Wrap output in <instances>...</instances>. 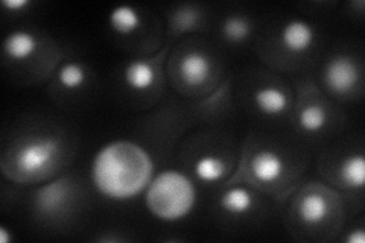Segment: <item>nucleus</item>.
I'll use <instances>...</instances> for the list:
<instances>
[{
  "label": "nucleus",
  "instance_id": "f257e3e1",
  "mask_svg": "<svg viewBox=\"0 0 365 243\" xmlns=\"http://www.w3.org/2000/svg\"><path fill=\"white\" fill-rule=\"evenodd\" d=\"M153 169V160L142 146L128 140H116L96 154L91 177L102 195L123 201L139 195L150 184Z\"/></svg>",
  "mask_w": 365,
  "mask_h": 243
},
{
  "label": "nucleus",
  "instance_id": "f03ea898",
  "mask_svg": "<svg viewBox=\"0 0 365 243\" xmlns=\"http://www.w3.org/2000/svg\"><path fill=\"white\" fill-rule=\"evenodd\" d=\"M195 187L187 177L175 170L162 172L146 190L150 212L163 221H178L190 213L195 204Z\"/></svg>",
  "mask_w": 365,
  "mask_h": 243
},
{
  "label": "nucleus",
  "instance_id": "7ed1b4c3",
  "mask_svg": "<svg viewBox=\"0 0 365 243\" xmlns=\"http://www.w3.org/2000/svg\"><path fill=\"white\" fill-rule=\"evenodd\" d=\"M56 152V143L49 138H38L20 149L17 166L21 172L34 173L48 167Z\"/></svg>",
  "mask_w": 365,
  "mask_h": 243
},
{
  "label": "nucleus",
  "instance_id": "20e7f679",
  "mask_svg": "<svg viewBox=\"0 0 365 243\" xmlns=\"http://www.w3.org/2000/svg\"><path fill=\"white\" fill-rule=\"evenodd\" d=\"M359 78V72L350 58L339 56L336 60L330 61L326 71V83L327 86L338 93H346V91L355 87Z\"/></svg>",
  "mask_w": 365,
  "mask_h": 243
},
{
  "label": "nucleus",
  "instance_id": "39448f33",
  "mask_svg": "<svg viewBox=\"0 0 365 243\" xmlns=\"http://www.w3.org/2000/svg\"><path fill=\"white\" fill-rule=\"evenodd\" d=\"M314 28L304 20H292L282 29V43L292 53H302L312 46Z\"/></svg>",
  "mask_w": 365,
  "mask_h": 243
},
{
  "label": "nucleus",
  "instance_id": "423d86ee",
  "mask_svg": "<svg viewBox=\"0 0 365 243\" xmlns=\"http://www.w3.org/2000/svg\"><path fill=\"white\" fill-rule=\"evenodd\" d=\"M251 170H253L255 177L260 181H276L283 172V161L276 152L260 150L251 160Z\"/></svg>",
  "mask_w": 365,
  "mask_h": 243
},
{
  "label": "nucleus",
  "instance_id": "0eeeda50",
  "mask_svg": "<svg viewBox=\"0 0 365 243\" xmlns=\"http://www.w3.org/2000/svg\"><path fill=\"white\" fill-rule=\"evenodd\" d=\"M257 108L267 115H279L288 108V96L277 87H264L255 93Z\"/></svg>",
  "mask_w": 365,
  "mask_h": 243
},
{
  "label": "nucleus",
  "instance_id": "6e6552de",
  "mask_svg": "<svg viewBox=\"0 0 365 243\" xmlns=\"http://www.w3.org/2000/svg\"><path fill=\"white\" fill-rule=\"evenodd\" d=\"M37 49V40L26 31H16L5 38L4 51L11 60H26Z\"/></svg>",
  "mask_w": 365,
  "mask_h": 243
},
{
  "label": "nucleus",
  "instance_id": "1a4fd4ad",
  "mask_svg": "<svg viewBox=\"0 0 365 243\" xmlns=\"http://www.w3.org/2000/svg\"><path fill=\"white\" fill-rule=\"evenodd\" d=\"M180 71L182 78H185L187 83L201 84L209 75L210 64L205 55L200 52H190L181 60Z\"/></svg>",
  "mask_w": 365,
  "mask_h": 243
},
{
  "label": "nucleus",
  "instance_id": "9d476101",
  "mask_svg": "<svg viewBox=\"0 0 365 243\" xmlns=\"http://www.w3.org/2000/svg\"><path fill=\"white\" fill-rule=\"evenodd\" d=\"M123 78L127 86H130L135 91H142L150 88L155 81L154 68L143 61H133L125 67Z\"/></svg>",
  "mask_w": 365,
  "mask_h": 243
},
{
  "label": "nucleus",
  "instance_id": "9b49d317",
  "mask_svg": "<svg viewBox=\"0 0 365 243\" xmlns=\"http://www.w3.org/2000/svg\"><path fill=\"white\" fill-rule=\"evenodd\" d=\"M110 25L120 36H130L139 29L142 19L139 13L131 6H118L110 13Z\"/></svg>",
  "mask_w": 365,
  "mask_h": 243
},
{
  "label": "nucleus",
  "instance_id": "f8f14e48",
  "mask_svg": "<svg viewBox=\"0 0 365 243\" xmlns=\"http://www.w3.org/2000/svg\"><path fill=\"white\" fill-rule=\"evenodd\" d=\"M327 201L318 193L307 195L299 207L300 217L306 224H319L327 216Z\"/></svg>",
  "mask_w": 365,
  "mask_h": 243
},
{
  "label": "nucleus",
  "instance_id": "ddd939ff",
  "mask_svg": "<svg viewBox=\"0 0 365 243\" xmlns=\"http://www.w3.org/2000/svg\"><path fill=\"white\" fill-rule=\"evenodd\" d=\"M221 205L228 213L244 214L250 210L251 207H253V196H251L248 189L237 186V187L227 190L222 195Z\"/></svg>",
  "mask_w": 365,
  "mask_h": 243
},
{
  "label": "nucleus",
  "instance_id": "4468645a",
  "mask_svg": "<svg viewBox=\"0 0 365 243\" xmlns=\"http://www.w3.org/2000/svg\"><path fill=\"white\" fill-rule=\"evenodd\" d=\"M66 195H67L66 184L64 181L58 180L48 184V186H44L37 193V202L44 212H55L63 205Z\"/></svg>",
  "mask_w": 365,
  "mask_h": 243
},
{
  "label": "nucleus",
  "instance_id": "2eb2a0df",
  "mask_svg": "<svg viewBox=\"0 0 365 243\" xmlns=\"http://www.w3.org/2000/svg\"><path fill=\"white\" fill-rule=\"evenodd\" d=\"M341 177L346 186L361 189L365 181V161L364 155H351L349 157L341 167Z\"/></svg>",
  "mask_w": 365,
  "mask_h": 243
},
{
  "label": "nucleus",
  "instance_id": "dca6fc26",
  "mask_svg": "<svg viewBox=\"0 0 365 243\" xmlns=\"http://www.w3.org/2000/svg\"><path fill=\"white\" fill-rule=\"evenodd\" d=\"M193 172H195L198 180H201L204 182H213V181H218V180L224 178L227 167L220 158L212 157V155H205L197 161L195 166H193Z\"/></svg>",
  "mask_w": 365,
  "mask_h": 243
},
{
  "label": "nucleus",
  "instance_id": "f3484780",
  "mask_svg": "<svg viewBox=\"0 0 365 243\" xmlns=\"http://www.w3.org/2000/svg\"><path fill=\"white\" fill-rule=\"evenodd\" d=\"M222 32H224V37L228 41L242 43L250 37L251 28H250V23L244 17L232 16L224 21Z\"/></svg>",
  "mask_w": 365,
  "mask_h": 243
},
{
  "label": "nucleus",
  "instance_id": "a211bd4d",
  "mask_svg": "<svg viewBox=\"0 0 365 243\" xmlns=\"http://www.w3.org/2000/svg\"><path fill=\"white\" fill-rule=\"evenodd\" d=\"M300 126L307 133H317L324 128L326 125V113L318 105H307L302 110L299 118Z\"/></svg>",
  "mask_w": 365,
  "mask_h": 243
},
{
  "label": "nucleus",
  "instance_id": "6ab92c4d",
  "mask_svg": "<svg viewBox=\"0 0 365 243\" xmlns=\"http://www.w3.org/2000/svg\"><path fill=\"white\" fill-rule=\"evenodd\" d=\"M58 81L66 88H78L84 84L86 72L78 63H67L58 71Z\"/></svg>",
  "mask_w": 365,
  "mask_h": 243
},
{
  "label": "nucleus",
  "instance_id": "aec40b11",
  "mask_svg": "<svg viewBox=\"0 0 365 243\" xmlns=\"http://www.w3.org/2000/svg\"><path fill=\"white\" fill-rule=\"evenodd\" d=\"M2 5L11 11H17L21 8H26L29 5V0H4Z\"/></svg>",
  "mask_w": 365,
  "mask_h": 243
},
{
  "label": "nucleus",
  "instance_id": "412c9836",
  "mask_svg": "<svg viewBox=\"0 0 365 243\" xmlns=\"http://www.w3.org/2000/svg\"><path fill=\"white\" fill-rule=\"evenodd\" d=\"M346 242H347V243H364V242H365L364 231H362V229L351 231V233L347 236Z\"/></svg>",
  "mask_w": 365,
  "mask_h": 243
},
{
  "label": "nucleus",
  "instance_id": "4be33fe9",
  "mask_svg": "<svg viewBox=\"0 0 365 243\" xmlns=\"http://www.w3.org/2000/svg\"><path fill=\"white\" fill-rule=\"evenodd\" d=\"M11 239H13V237L9 236L8 229L5 227H0V242H2V243H9Z\"/></svg>",
  "mask_w": 365,
  "mask_h": 243
}]
</instances>
